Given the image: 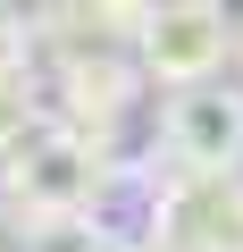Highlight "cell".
<instances>
[{
    "label": "cell",
    "instance_id": "obj_1",
    "mask_svg": "<svg viewBox=\"0 0 243 252\" xmlns=\"http://www.w3.org/2000/svg\"><path fill=\"white\" fill-rule=\"evenodd\" d=\"M117 185V152L67 118H42L34 135L0 160V210L17 219V235L34 227H67V219H101V193Z\"/></svg>",
    "mask_w": 243,
    "mask_h": 252
},
{
    "label": "cell",
    "instance_id": "obj_2",
    "mask_svg": "<svg viewBox=\"0 0 243 252\" xmlns=\"http://www.w3.org/2000/svg\"><path fill=\"white\" fill-rule=\"evenodd\" d=\"M126 59L143 67V84L185 93V84H218V67L235 59V26L218 0H151Z\"/></svg>",
    "mask_w": 243,
    "mask_h": 252
},
{
    "label": "cell",
    "instance_id": "obj_3",
    "mask_svg": "<svg viewBox=\"0 0 243 252\" xmlns=\"http://www.w3.org/2000/svg\"><path fill=\"white\" fill-rule=\"evenodd\" d=\"M160 177H243V84H185L160 109Z\"/></svg>",
    "mask_w": 243,
    "mask_h": 252
},
{
    "label": "cell",
    "instance_id": "obj_4",
    "mask_svg": "<svg viewBox=\"0 0 243 252\" xmlns=\"http://www.w3.org/2000/svg\"><path fill=\"white\" fill-rule=\"evenodd\" d=\"M160 252H243V177H160L151 168V227Z\"/></svg>",
    "mask_w": 243,
    "mask_h": 252
},
{
    "label": "cell",
    "instance_id": "obj_5",
    "mask_svg": "<svg viewBox=\"0 0 243 252\" xmlns=\"http://www.w3.org/2000/svg\"><path fill=\"white\" fill-rule=\"evenodd\" d=\"M135 93H143V67H135L126 51L59 42V109H67V126H84V135H101V143H109L117 109H126Z\"/></svg>",
    "mask_w": 243,
    "mask_h": 252
},
{
    "label": "cell",
    "instance_id": "obj_6",
    "mask_svg": "<svg viewBox=\"0 0 243 252\" xmlns=\"http://www.w3.org/2000/svg\"><path fill=\"white\" fill-rule=\"evenodd\" d=\"M34 126H42V76H34V51H17V59H0V160Z\"/></svg>",
    "mask_w": 243,
    "mask_h": 252
},
{
    "label": "cell",
    "instance_id": "obj_7",
    "mask_svg": "<svg viewBox=\"0 0 243 252\" xmlns=\"http://www.w3.org/2000/svg\"><path fill=\"white\" fill-rule=\"evenodd\" d=\"M17 51H26V34L9 26V9H0V59H17Z\"/></svg>",
    "mask_w": 243,
    "mask_h": 252
},
{
    "label": "cell",
    "instance_id": "obj_8",
    "mask_svg": "<svg viewBox=\"0 0 243 252\" xmlns=\"http://www.w3.org/2000/svg\"><path fill=\"white\" fill-rule=\"evenodd\" d=\"M109 252H160V244L151 235H126V244H109Z\"/></svg>",
    "mask_w": 243,
    "mask_h": 252
},
{
    "label": "cell",
    "instance_id": "obj_9",
    "mask_svg": "<svg viewBox=\"0 0 243 252\" xmlns=\"http://www.w3.org/2000/svg\"><path fill=\"white\" fill-rule=\"evenodd\" d=\"M235 67H243V26H235Z\"/></svg>",
    "mask_w": 243,
    "mask_h": 252
}]
</instances>
